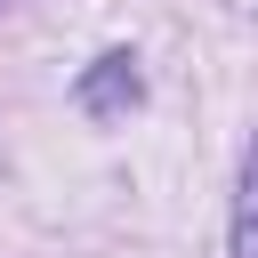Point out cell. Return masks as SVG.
I'll return each mask as SVG.
<instances>
[{"instance_id": "2", "label": "cell", "mask_w": 258, "mask_h": 258, "mask_svg": "<svg viewBox=\"0 0 258 258\" xmlns=\"http://www.w3.org/2000/svg\"><path fill=\"white\" fill-rule=\"evenodd\" d=\"M234 258H258V145L242 161V202H234Z\"/></svg>"}, {"instance_id": "1", "label": "cell", "mask_w": 258, "mask_h": 258, "mask_svg": "<svg viewBox=\"0 0 258 258\" xmlns=\"http://www.w3.org/2000/svg\"><path fill=\"white\" fill-rule=\"evenodd\" d=\"M73 97H81V113H89V121H121V113L145 97V73H137V56H129V48H113V56H97V64L81 73V89H73Z\"/></svg>"}]
</instances>
